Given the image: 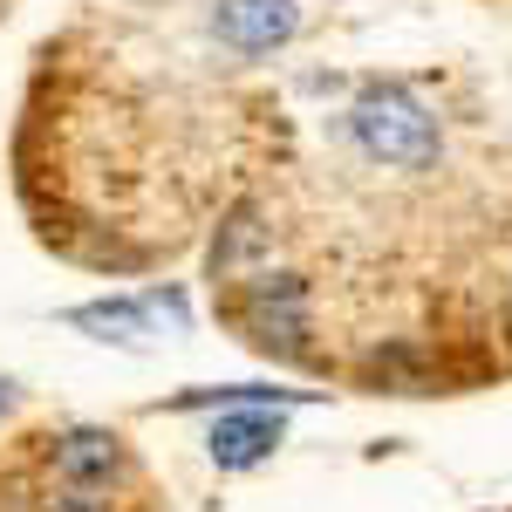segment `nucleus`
I'll return each mask as SVG.
<instances>
[{
    "label": "nucleus",
    "mask_w": 512,
    "mask_h": 512,
    "mask_svg": "<svg viewBox=\"0 0 512 512\" xmlns=\"http://www.w3.org/2000/svg\"><path fill=\"white\" fill-rule=\"evenodd\" d=\"M349 137L369 164H390V171H431L444 151V130L437 117L403 89V82H369L349 103Z\"/></svg>",
    "instance_id": "obj_1"
},
{
    "label": "nucleus",
    "mask_w": 512,
    "mask_h": 512,
    "mask_svg": "<svg viewBox=\"0 0 512 512\" xmlns=\"http://www.w3.org/2000/svg\"><path fill=\"white\" fill-rule=\"evenodd\" d=\"M226 321L274 362H315V342H308L315 335V301H308V280L287 274V267L246 280L226 301Z\"/></svg>",
    "instance_id": "obj_2"
},
{
    "label": "nucleus",
    "mask_w": 512,
    "mask_h": 512,
    "mask_svg": "<svg viewBox=\"0 0 512 512\" xmlns=\"http://www.w3.org/2000/svg\"><path fill=\"white\" fill-rule=\"evenodd\" d=\"M48 472L62 478V492H89V499H96V485H110V478L130 472V451H123V437L103 431V424H69V431L48 437Z\"/></svg>",
    "instance_id": "obj_3"
},
{
    "label": "nucleus",
    "mask_w": 512,
    "mask_h": 512,
    "mask_svg": "<svg viewBox=\"0 0 512 512\" xmlns=\"http://www.w3.org/2000/svg\"><path fill=\"white\" fill-rule=\"evenodd\" d=\"M301 28V0H212V35L233 55H274Z\"/></svg>",
    "instance_id": "obj_4"
},
{
    "label": "nucleus",
    "mask_w": 512,
    "mask_h": 512,
    "mask_svg": "<svg viewBox=\"0 0 512 512\" xmlns=\"http://www.w3.org/2000/svg\"><path fill=\"white\" fill-rule=\"evenodd\" d=\"M280 444H287L280 410H219L212 431H205V458H212L219 472H253V465L274 458Z\"/></svg>",
    "instance_id": "obj_5"
},
{
    "label": "nucleus",
    "mask_w": 512,
    "mask_h": 512,
    "mask_svg": "<svg viewBox=\"0 0 512 512\" xmlns=\"http://www.w3.org/2000/svg\"><path fill=\"white\" fill-rule=\"evenodd\" d=\"M355 369H362V383H383L390 396L444 390V362H437V349H424V342H383V349L362 355Z\"/></svg>",
    "instance_id": "obj_6"
},
{
    "label": "nucleus",
    "mask_w": 512,
    "mask_h": 512,
    "mask_svg": "<svg viewBox=\"0 0 512 512\" xmlns=\"http://www.w3.org/2000/svg\"><path fill=\"white\" fill-rule=\"evenodd\" d=\"M69 328H89L96 342H123V349L158 335V321H151L144 301H82V308H69Z\"/></svg>",
    "instance_id": "obj_7"
},
{
    "label": "nucleus",
    "mask_w": 512,
    "mask_h": 512,
    "mask_svg": "<svg viewBox=\"0 0 512 512\" xmlns=\"http://www.w3.org/2000/svg\"><path fill=\"white\" fill-rule=\"evenodd\" d=\"M315 403V390H267V383H233V390H185L178 410H294Z\"/></svg>",
    "instance_id": "obj_8"
},
{
    "label": "nucleus",
    "mask_w": 512,
    "mask_h": 512,
    "mask_svg": "<svg viewBox=\"0 0 512 512\" xmlns=\"http://www.w3.org/2000/svg\"><path fill=\"white\" fill-rule=\"evenodd\" d=\"M260 246H267V226L253 219V205H239L233 219H226V239L212 246V274L233 280V274H239V260H246V253H260Z\"/></svg>",
    "instance_id": "obj_9"
},
{
    "label": "nucleus",
    "mask_w": 512,
    "mask_h": 512,
    "mask_svg": "<svg viewBox=\"0 0 512 512\" xmlns=\"http://www.w3.org/2000/svg\"><path fill=\"white\" fill-rule=\"evenodd\" d=\"M35 512H110V506H103V499H89V492H62V499L48 492V499H41Z\"/></svg>",
    "instance_id": "obj_10"
},
{
    "label": "nucleus",
    "mask_w": 512,
    "mask_h": 512,
    "mask_svg": "<svg viewBox=\"0 0 512 512\" xmlns=\"http://www.w3.org/2000/svg\"><path fill=\"white\" fill-rule=\"evenodd\" d=\"M7 403H14V383H7V376H0V417H7Z\"/></svg>",
    "instance_id": "obj_11"
}]
</instances>
